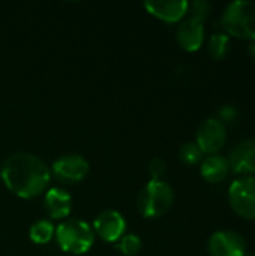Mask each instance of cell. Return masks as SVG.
<instances>
[{"label": "cell", "mask_w": 255, "mask_h": 256, "mask_svg": "<svg viewBox=\"0 0 255 256\" xmlns=\"http://www.w3.org/2000/svg\"><path fill=\"white\" fill-rule=\"evenodd\" d=\"M0 177L14 195L32 200L47 189L50 183V170L35 154L14 153L3 160Z\"/></svg>", "instance_id": "cell-1"}, {"label": "cell", "mask_w": 255, "mask_h": 256, "mask_svg": "<svg viewBox=\"0 0 255 256\" xmlns=\"http://www.w3.org/2000/svg\"><path fill=\"white\" fill-rule=\"evenodd\" d=\"M221 24L227 34L255 42V2L236 0L225 6Z\"/></svg>", "instance_id": "cell-2"}, {"label": "cell", "mask_w": 255, "mask_h": 256, "mask_svg": "<svg viewBox=\"0 0 255 256\" xmlns=\"http://www.w3.org/2000/svg\"><path fill=\"white\" fill-rule=\"evenodd\" d=\"M56 240L59 248L72 255H83L90 250L95 243L93 228L80 219H66L56 228Z\"/></svg>", "instance_id": "cell-3"}, {"label": "cell", "mask_w": 255, "mask_h": 256, "mask_svg": "<svg viewBox=\"0 0 255 256\" xmlns=\"http://www.w3.org/2000/svg\"><path fill=\"white\" fill-rule=\"evenodd\" d=\"M174 204V190L173 188L162 180H150L138 194L137 208L147 218H161Z\"/></svg>", "instance_id": "cell-4"}, {"label": "cell", "mask_w": 255, "mask_h": 256, "mask_svg": "<svg viewBox=\"0 0 255 256\" xmlns=\"http://www.w3.org/2000/svg\"><path fill=\"white\" fill-rule=\"evenodd\" d=\"M228 202L237 216L255 220V177L236 178L228 188Z\"/></svg>", "instance_id": "cell-5"}, {"label": "cell", "mask_w": 255, "mask_h": 256, "mask_svg": "<svg viewBox=\"0 0 255 256\" xmlns=\"http://www.w3.org/2000/svg\"><path fill=\"white\" fill-rule=\"evenodd\" d=\"M227 141V126L216 117L204 120L197 130L195 144L200 147L203 154H218Z\"/></svg>", "instance_id": "cell-6"}, {"label": "cell", "mask_w": 255, "mask_h": 256, "mask_svg": "<svg viewBox=\"0 0 255 256\" xmlns=\"http://www.w3.org/2000/svg\"><path fill=\"white\" fill-rule=\"evenodd\" d=\"M210 256H246V242L236 231H216L207 242Z\"/></svg>", "instance_id": "cell-7"}, {"label": "cell", "mask_w": 255, "mask_h": 256, "mask_svg": "<svg viewBox=\"0 0 255 256\" xmlns=\"http://www.w3.org/2000/svg\"><path fill=\"white\" fill-rule=\"evenodd\" d=\"M51 171L62 183H78L87 176L89 162L80 154H66L53 164Z\"/></svg>", "instance_id": "cell-8"}, {"label": "cell", "mask_w": 255, "mask_h": 256, "mask_svg": "<svg viewBox=\"0 0 255 256\" xmlns=\"http://www.w3.org/2000/svg\"><path fill=\"white\" fill-rule=\"evenodd\" d=\"M125 230L126 222L116 210L101 212L93 222V231L107 243H117L123 237Z\"/></svg>", "instance_id": "cell-9"}, {"label": "cell", "mask_w": 255, "mask_h": 256, "mask_svg": "<svg viewBox=\"0 0 255 256\" xmlns=\"http://www.w3.org/2000/svg\"><path fill=\"white\" fill-rule=\"evenodd\" d=\"M228 164L230 171H233L234 174L246 177L255 174V138L239 142L230 152Z\"/></svg>", "instance_id": "cell-10"}, {"label": "cell", "mask_w": 255, "mask_h": 256, "mask_svg": "<svg viewBox=\"0 0 255 256\" xmlns=\"http://www.w3.org/2000/svg\"><path fill=\"white\" fill-rule=\"evenodd\" d=\"M189 3L186 0H152L144 2V8L153 16L165 22H177L188 14Z\"/></svg>", "instance_id": "cell-11"}, {"label": "cell", "mask_w": 255, "mask_h": 256, "mask_svg": "<svg viewBox=\"0 0 255 256\" xmlns=\"http://www.w3.org/2000/svg\"><path fill=\"white\" fill-rule=\"evenodd\" d=\"M177 42L188 52L198 51L204 42V24L188 16L177 28Z\"/></svg>", "instance_id": "cell-12"}, {"label": "cell", "mask_w": 255, "mask_h": 256, "mask_svg": "<svg viewBox=\"0 0 255 256\" xmlns=\"http://www.w3.org/2000/svg\"><path fill=\"white\" fill-rule=\"evenodd\" d=\"M45 212L53 219H66L72 210V198L62 188H51L44 198Z\"/></svg>", "instance_id": "cell-13"}, {"label": "cell", "mask_w": 255, "mask_h": 256, "mask_svg": "<svg viewBox=\"0 0 255 256\" xmlns=\"http://www.w3.org/2000/svg\"><path fill=\"white\" fill-rule=\"evenodd\" d=\"M201 177L209 183H219L222 182L230 172L228 159L222 154H210L201 162L200 168Z\"/></svg>", "instance_id": "cell-14"}, {"label": "cell", "mask_w": 255, "mask_h": 256, "mask_svg": "<svg viewBox=\"0 0 255 256\" xmlns=\"http://www.w3.org/2000/svg\"><path fill=\"white\" fill-rule=\"evenodd\" d=\"M54 232H56V230H54L53 224L50 220L42 219V220L35 222L30 226L29 237L35 244H47L53 238Z\"/></svg>", "instance_id": "cell-15"}, {"label": "cell", "mask_w": 255, "mask_h": 256, "mask_svg": "<svg viewBox=\"0 0 255 256\" xmlns=\"http://www.w3.org/2000/svg\"><path fill=\"white\" fill-rule=\"evenodd\" d=\"M207 50H209V54L215 60L224 58L230 51V38H228V34L227 33H213L209 38Z\"/></svg>", "instance_id": "cell-16"}, {"label": "cell", "mask_w": 255, "mask_h": 256, "mask_svg": "<svg viewBox=\"0 0 255 256\" xmlns=\"http://www.w3.org/2000/svg\"><path fill=\"white\" fill-rule=\"evenodd\" d=\"M114 244H116V249H119L122 255L134 256L141 249V238L135 234H128V236H123Z\"/></svg>", "instance_id": "cell-17"}, {"label": "cell", "mask_w": 255, "mask_h": 256, "mask_svg": "<svg viewBox=\"0 0 255 256\" xmlns=\"http://www.w3.org/2000/svg\"><path fill=\"white\" fill-rule=\"evenodd\" d=\"M179 158L183 164L186 165H197L198 162H201L203 159V152L200 150V147L189 141V142H185L180 150H179Z\"/></svg>", "instance_id": "cell-18"}, {"label": "cell", "mask_w": 255, "mask_h": 256, "mask_svg": "<svg viewBox=\"0 0 255 256\" xmlns=\"http://www.w3.org/2000/svg\"><path fill=\"white\" fill-rule=\"evenodd\" d=\"M188 12H189V18H194V20H197V21L204 24V21L207 20L209 12H210V3L206 2V0L192 2L188 6Z\"/></svg>", "instance_id": "cell-19"}, {"label": "cell", "mask_w": 255, "mask_h": 256, "mask_svg": "<svg viewBox=\"0 0 255 256\" xmlns=\"http://www.w3.org/2000/svg\"><path fill=\"white\" fill-rule=\"evenodd\" d=\"M167 171V164L162 158H153L149 164V174L152 176V180H161V177Z\"/></svg>", "instance_id": "cell-20"}, {"label": "cell", "mask_w": 255, "mask_h": 256, "mask_svg": "<svg viewBox=\"0 0 255 256\" xmlns=\"http://www.w3.org/2000/svg\"><path fill=\"white\" fill-rule=\"evenodd\" d=\"M237 116V112H236V108L234 106H231V105H224V106H221L219 108V111H218V120H221L224 124H225V122H231V120H234V117Z\"/></svg>", "instance_id": "cell-21"}, {"label": "cell", "mask_w": 255, "mask_h": 256, "mask_svg": "<svg viewBox=\"0 0 255 256\" xmlns=\"http://www.w3.org/2000/svg\"><path fill=\"white\" fill-rule=\"evenodd\" d=\"M248 52H249L251 58H252V60H255V42L249 45V48H248Z\"/></svg>", "instance_id": "cell-22"}, {"label": "cell", "mask_w": 255, "mask_h": 256, "mask_svg": "<svg viewBox=\"0 0 255 256\" xmlns=\"http://www.w3.org/2000/svg\"><path fill=\"white\" fill-rule=\"evenodd\" d=\"M246 256H255V254H249V255H246Z\"/></svg>", "instance_id": "cell-23"}]
</instances>
